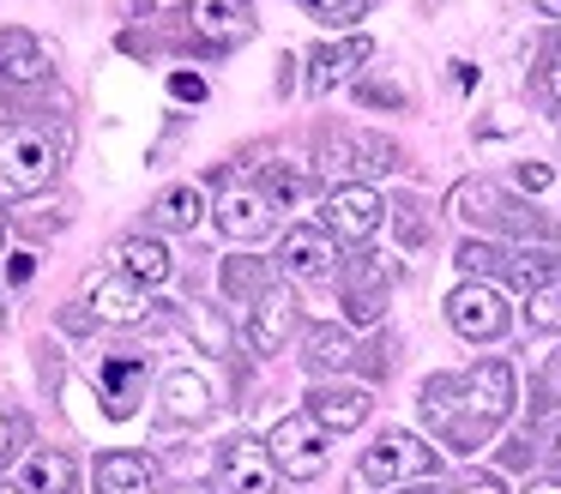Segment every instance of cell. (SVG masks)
Listing matches in <instances>:
<instances>
[{
	"label": "cell",
	"instance_id": "36",
	"mask_svg": "<svg viewBox=\"0 0 561 494\" xmlns=\"http://www.w3.org/2000/svg\"><path fill=\"white\" fill-rule=\"evenodd\" d=\"M363 157H368V169H375V175H380V169H399L404 163L392 139H363Z\"/></svg>",
	"mask_w": 561,
	"mask_h": 494
},
{
	"label": "cell",
	"instance_id": "19",
	"mask_svg": "<svg viewBox=\"0 0 561 494\" xmlns=\"http://www.w3.org/2000/svg\"><path fill=\"white\" fill-rule=\"evenodd\" d=\"M43 72H49V55H43V43L31 31H0V84H37Z\"/></svg>",
	"mask_w": 561,
	"mask_h": 494
},
{
	"label": "cell",
	"instance_id": "10",
	"mask_svg": "<svg viewBox=\"0 0 561 494\" xmlns=\"http://www.w3.org/2000/svg\"><path fill=\"white\" fill-rule=\"evenodd\" d=\"M278 265L290 284H327L339 272V241L327 235V223H290V235L278 241Z\"/></svg>",
	"mask_w": 561,
	"mask_h": 494
},
{
	"label": "cell",
	"instance_id": "33",
	"mask_svg": "<svg viewBox=\"0 0 561 494\" xmlns=\"http://www.w3.org/2000/svg\"><path fill=\"white\" fill-rule=\"evenodd\" d=\"M392 223H399V235L411 241V248H423V235H428V223H423V205L416 199H404V205H392Z\"/></svg>",
	"mask_w": 561,
	"mask_h": 494
},
{
	"label": "cell",
	"instance_id": "20",
	"mask_svg": "<svg viewBox=\"0 0 561 494\" xmlns=\"http://www.w3.org/2000/svg\"><path fill=\"white\" fill-rule=\"evenodd\" d=\"M158 464L146 452H103L98 458V494H151Z\"/></svg>",
	"mask_w": 561,
	"mask_h": 494
},
{
	"label": "cell",
	"instance_id": "38",
	"mask_svg": "<svg viewBox=\"0 0 561 494\" xmlns=\"http://www.w3.org/2000/svg\"><path fill=\"white\" fill-rule=\"evenodd\" d=\"M453 494H507V489H501L495 476H471V482H459Z\"/></svg>",
	"mask_w": 561,
	"mask_h": 494
},
{
	"label": "cell",
	"instance_id": "30",
	"mask_svg": "<svg viewBox=\"0 0 561 494\" xmlns=\"http://www.w3.org/2000/svg\"><path fill=\"white\" fill-rule=\"evenodd\" d=\"M308 187H314V181H308V169H290V163H272L266 169V199L284 205V211H296V205L308 199Z\"/></svg>",
	"mask_w": 561,
	"mask_h": 494
},
{
	"label": "cell",
	"instance_id": "4",
	"mask_svg": "<svg viewBox=\"0 0 561 494\" xmlns=\"http://www.w3.org/2000/svg\"><path fill=\"white\" fill-rule=\"evenodd\" d=\"M356 476L375 482V489H411V482L440 476V452L411 428H387L368 440V452L356 458Z\"/></svg>",
	"mask_w": 561,
	"mask_h": 494
},
{
	"label": "cell",
	"instance_id": "23",
	"mask_svg": "<svg viewBox=\"0 0 561 494\" xmlns=\"http://www.w3.org/2000/svg\"><path fill=\"white\" fill-rule=\"evenodd\" d=\"M314 169H320V181H327V193L332 187H356V169H368L363 163V139H356V133H327Z\"/></svg>",
	"mask_w": 561,
	"mask_h": 494
},
{
	"label": "cell",
	"instance_id": "44",
	"mask_svg": "<svg viewBox=\"0 0 561 494\" xmlns=\"http://www.w3.org/2000/svg\"><path fill=\"white\" fill-rule=\"evenodd\" d=\"M170 494H218V489H206V482H175Z\"/></svg>",
	"mask_w": 561,
	"mask_h": 494
},
{
	"label": "cell",
	"instance_id": "8",
	"mask_svg": "<svg viewBox=\"0 0 561 494\" xmlns=\"http://www.w3.org/2000/svg\"><path fill=\"white\" fill-rule=\"evenodd\" d=\"M278 458L266 452V440H248V434H236V440H224L218 452V494H278Z\"/></svg>",
	"mask_w": 561,
	"mask_h": 494
},
{
	"label": "cell",
	"instance_id": "9",
	"mask_svg": "<svg viewBox=\"0 0 561 494\" xmlns=\"http://www.w3.org/2000/svg\"><path fill=\"white\" fill-rule=\"evenodd\" d=\"M320 223H327L332 241H356V248H363V241L387 223V199H380L375 187H363V181H356V187H332L327 205H320Z\"/></svg>",
	"mask_w": 561,
	"mask_h": 494
},
{
	"label": "cell",
	"instance_id": "28",
	"mask_svg": "<svg viewBox=\"0 0 561 494\" xmlns=\"http://www.w3.org/2000/svg\"><path fill=\"white\" fill-rule=\"evenodd\" d=\"M187 332L199 337V349H206V356H230V320H224L218 308H206V301H187Z\"/></svg>",
	"mask_w": 561,
	"mask_h": 494
},
{
	"label": "cell",
	"instance_id": "5",
	"mask_svg": "<svg viewBox=\"0 0 561 494\" xmlns=\"http://www.w3.org/2000/svg\"><path fill=\"white\" fill-rule=\"evenodd\" d=\"M392 260L387 253H351L344 260V277H339V296H344V325H380L387 313V296H392Z\"/></svg>",
	"mask_w": 561,
	"mask_h": 494
},
{
	"label": "cell",
	"instance_id": "49",
	"mask_svg": "<svg viewBox=\"0 0 561 494\" xmlns=\"http://www.w3.org/2000/svg\"><path fill=\"white\" fill-rule=\"evenodd\" d=\"M556 470H561V428H556Z\"/></svg>",
	"mask_w": 561,
	"mask_h": 494
},
{
	"label": "cell",
	"instance_id": "48",
	"mask_svg": "<svg viewBox=\"0 0 561 494\" xmlns=\"http://www.w3.org/2000/svg\"><path fill=\"white\" fill-rule=\"evenodd\" d=\"M0 494H25V489H19V482H0Z\"/></svg>",
	"mask_w": 561,
	"mask_h": 494
},
{
	"label": "cell",
	"instance_id": "47",
	"mask_svg": "<svg viewBox=\"0 0 561 494\" xmlns=\"http://www.w3.org/2000/svg\"><path fill=\"white\" fill-rule=\"evenodd\" d=\"M7 235H13V217L0 211V248H7Z\"/></svg>",
	"mask_w": 561,
	"mask_h": 494
},
{
	"label": "cell",
	"instance_id": "16",
	"mask_svg": "<svg viewBox=\"0 0 561 494\" xmlns=\"http://www.w3.org/2000/svg\"><path fill=\"white\" fill-rule=\"evenodd\" d=\"M146 356H110L98 368V386H103V410H110L115 422L122 416H134L139 410V398H146Z\"/></svg>",
	"mask_w": 561,
	"mask_h": 494
},
{
	"label": "cell",
	"instance_id": "24",
	"mask_svg": "<svg viewBox=\"0 0 561 494\" xmlns=\"http://www.w3.org/2000/svg\"><path fill=\"white\" fill-rule=\"evenodd\" d=\"M356 356H363V349H356V337L344 332V325H314V332H308V368L314 374H344V368H356Z\"/></svg>",
	"mask_w": 561,
	"mask_h": 494
},
{
	"label": "cell",
	"instance_id": "6",
	"mask_svg": "<svg viewBox=\"0 0 561 494\" xmlns=\"http://www.w3.org/2000/svg\"><path fill=\"white\" fill-rule=\"evenodd\" d=\"M327 440H332V434H327V428H320V422L302 410V416H278V422H272L266 452L278 458L284 476L314 482V476H327Z\"/></svg>",
	"mask_w": 561,
	"mask_h": 494
},
{
	"label": "cell",
	"instance_id": "39",
	"mask_svg": "<svg viewBox=\"0 0 561 494\" xmlns=\"http://www.w3.org/2000/svg\"><path fill=\"white\" fill-rule=\"evenodd\" d=\"M31 272H37V260H31V253H13V272L7 277H13V284H31Z\"/></svg>",
	"mask_w": 561,
	"mask_h": 494
},
{
	"label": "cell",
	"instance_id": "21",
	"mask_svg": "<svg viewBox=\"0 0 561 494\" xmlns=\"http://www.w3.org/2000/svg\"><path fill=\"white\" fill-rule=\"evenodd\" d=\"M79 464L67 452H25L19 458V489L25 494H73Z\"/></svg>",
	"mask_w": 561,
	"mask_h": 494
},
{
	"label": "cell",
	"instance_id": "1",
	"mask_svg": "<svg viewBox=\"0 0 561 494\" xmlns=\"http://www.w3.org/2000/svg\"><path fill=\"white\" fill-rule=\"evenodd\" d=\"M423 416L453 452H471L513 416V368L501 356H483L465 374H435L423 380Z\"/></svg>",
	"mask_w": 561,
	"mask_h": 494
},
{
	"label": "cell",
	"instance_id": "14",
	"mask_svg": "<svg viewBox=\"0 0 561 494\" xmlns=\"http://www.w3.org/2000/svg\"><path fill=\"white\" fill-rule=\"evenodd\" d=\"M290 332H296V301H290V289H266V296L248 308V344H254L260 356H278V349L290 344Z\"/></svg>",
	"mask_w": 561,
	"mask_h": 494
},
{
	"label": "cell",
	"instance_id": "45",
	"mask_svg": "<svg viewBox=\"0 0 561 494\" xmlns=\"http://www.w3.org/2000/svg\"><path fill=\"white\" fill-rule=\"evenodd\" d=\"M537 12H543V19H561V0H537Z\"/></svg>",
	"mask_w": 561,
	"mask_h": 494
},
{
	"label": "cell",
	"instance_id": "27",
	"mask_svg": "<svg viewBox=\"0 0 561 494\" xmlns=\"http://www.w3.org/2000/svg\"><path fill=\"white\" fill-rule=\"evenodd\" d=\"M513 289H525V296H537V289H556L561 284V253L556 248H519L507 265Z\"/></svg>",
	"mask_w": 561,
	"mask_h": 494
},
{
	"label": "cell",
	"instance_id": "34",
	"mask_svg": "<svg viewBox=\"0 0 561 494\" xmlns=\"http://www.w3.org/2000/svg\"><path fill=\"white\" fill-rule=\"evenodd\" d=\"M356 96H363V103H380V108H404V91H399V84H387V79H363V84H356Z\"/></svg>",
	"mask_w": 561,
	"mask_h": 494
},
{
	"label": "cell",
	"instance_id": "35",
	"mask_svg": "<svg viewBox=\"0 0 561 494\" xmlns=\"http://www.w3.org/2000/svg\"><path fill=\"white\" fill-rule=\"evenodd\" d=\"M543 91L561 108V36H549V48H543Z\"/></svg>",
	"mask_w": 561,
	"mask_h": 494
},
{
	"label": "cell",
	"instance_id": "42",
	"mask_svg": "<svg viewBox=\"0 0 561 494\" xmlns=\"http://www.w3.org/2000/svg\"><path fill=\"white\" fill-rule=\"evenodd\" d=\"M519 181H525V187H549V169H543V163H525Z\"/></svg>",
	"mask_w": 561,
	"mask_h": 494
},
{
	"label": "cell",
	"instance_id": "41",
	"mask_svg": "<svg viewBox=\"0 0 561 494\" xmlns=\"http://www.w3.org/2000/svg\"><path fill=\"white\" fill-rule=\"evenodd\" d=\"M501 464H531V446H525V440H507V452H501Z\"/></svg>",
	"mask_w": 561,
	"mask_h": 494
},
{
	"label": "cell",
	"instance_id": "3",
	"mask_svg": "<svg viewBox=\"0 0 561 494\" xmlns=\"http://www.w3.org/2000/svg\"><path fill=\"white\" fill-rule=\"evenodd\" d=\"M67 157V133L49 127H25V120H7L0 127V199H31L55 181Z\"/></svg>",
	"mask_w": 561,
	"mask_h": 494
},
{
	"label": "cell",
	"instance_id": "29",
	"mask_svg": "<svg viewBox=\"0 0 561 494\" xmlns=\"http://www.w3.org/2000/svg\"><path fill=\"white\" fill-rule=\"evenodd\" d=\"M266 289H272V277L260 260H224V296L230 301H248V308H254Z\"/></svg>",
	"mask_w": 561,
	"mask_h": 494
},
{
	"label": "cell",
	"instance_id": "13",
	"mask_svg": "<svg viewBox=\"0 0 561 494\" xmlns=\"http://www.w3.org/2000/svg\"><path fill=\"white\" fill-rule=\"evenodd\" d=\"M206 187H194V181H182V187H163L158 199H151V211H146V223H151V235H194L199 223H206Z\"/></svg>",
	"mask_w": 561,
	"mask_h": 494
},
{
	"label": "cell",
	"instance_id": "32",
	"mask_svg": "<svg viewBox=\"0 0 561 494\" xmlns=\"http://www.w3.org/2000/svg\"><path fill=\"white\" fill-rule=\"evenodd\" d=\"M368 0H308V12H314L320 24H339V31H351L356 19H363Z\"/></svg>",
	"mask_w": 561,
	"mask_h": 494
},
{
	"label": "cell",
	"instance_id": "25",
	"mask_svg": "<svg viewBox=\"0 0 561 494\" xmlns=\"http://www.w3.org/2000/svg\"><path fill=\"white\" fill-rule=\"evenodd\" d=\"M163 410H170L175 422H206L211 416V386L199 380L194 368H175L170 380H163Z\"/></svg>",
	"mask_w": 561,
	"mask_h": 494
},
{
	"label": "cell",
	"instance_id": "22",
	"mask_svg": "<svg viewBox=\"0 0 561 494\" xmlns=\"http://www.w3.org/2000/svg\"><path fill=\"white\" fill-rule=\"evenodd\" d=\"M368 55H375V43H368V36H344V43L314 48V72H308V84H314V91H332V84L351 79Z\"/></svg>",
	"mask_w": 561,
	"mask_h": 494
},
{
	"label": "cell",
	"instance_id": "2",
	"mask_svg": "<svg viewBox=\"0 0 561 494\" xmlns=\"http://www.w3.org/2000/svg\"><path fill=\"white\" fill-rule=\"evenodd\" d=\"M447 211L453 217H465L471 229H489V235H525V241H537V248H549L556 241V223H549L543 211H531L525 199H513L507 187H495V181H483V175H465L459 187L447 193Z\"/></svg>",
	"mask_w": 561,
	"mask_h": 494
},
{
	"label": "cell",
	"instance_id": "17",
	"mask_svg": "<svg viewBox=\"0 0 561 494\" xmlns=\"http://www.w3.org/2000/svg\"><path fill=\"white\" fill-rule=\"evenodd\" d=\"M272 211H278V205L266 199V187H230L218 199V223H224V235H236V241H260L272 229Z\"/></svg>",
	"mask_w": 561,
	"mask_h": 494
},
{
	"label": "cell",
	"instance_id": "37",
	"mask_svg": "<svg viewBox=\"0 0 561 494\" xmlns=\"http://www.w3.org/2000/svg\"><path fill=\"white\" fill-rule=\"evenodd\" d=\"M170 91L182 96V103H206V79H199V72H170Z\"/></svg>",
	"mask_w": 561,
	"mask_h": 494
},
{
	"label": "cell",
	"instance_id": "43",
	"mask_svg": "<svg viewBox=\"0 0 561 494\" xmlns=\"http://www.w3.org/2000/svg\"><path fill=\"white\" fill-rule=\"evenodd\" d=\"M13 452V416H7V410H0V458Z\"/></svg>",
	"mask_w": 561,
	"mask_h": 494
},
{
	"label": "cell",
	"instance_id": "46",
	"mask_svg": "<svg viewBox=\"0 0 561 494\" xmlns=\"http://www.w3.org/2000/svg\"><path fill=\"white\" fill-rule=\"evenodd\" d=\"M392 494H440V489H428V482H411V489H392Z\"/></svg>",
	"mask_w": 561,
	"mask_h": 494
},
{
	"label": "cell",
	"instance_id": "7",
	"mask_svg": "<svg viewBox=\"0 0 561 494\" xmlns=\"http://www.w3.org/2000/svg\"><path fill=\"white\" fill-rule=\"evenodd\" d=\"M447 325L465 344H495L513 325V308L495 284H459V289H447Z\"/></svg>",
	"mask_w": 561,
	"mask_h": 494
},
{
	"label": "cell",
	"instance_id": "40",
	"mask_svg": "<svg viewBox=\"0 0 561 494\" xmlns=\"http://www.w3.org/2000/svg\"><path fill=\"white\" fill-rule=\"evenodd\" d=\"M519 494H561V476H531Z\"/></svg>",
	"mask_w": 561,
	"mask_h": 494
},
{
	"label": "cell",
	"instance_id": "18",
	"mask_svg": "<svg viewBox=\"0 0 561 494\" xmlns=\"http://www.w3.org/2000/svg\"><path fill=\"white\" fill-rule=\"evenodd\" d=\"M115 272H127L146 289H158V284H170L175 260H170V248H163L158 235H127L122 248H115Z\"/></svg>",
	"mask_w": 561,
	"mask_h": 494
},
{
	"label": "cell",
	"instance_id": "26",
	"mask_svg": "<svg viewBox=\"0 0 561 494\" xmlns=\"http://www.w3.org/2000/svg\"><path fill=\"white\" fill-rule=\"evenodd\" d=\"M453 265L465 272V284H489V277H507L513 253L501 248L495 235H471V241H459V253H453Z\"/></svg>",
	"mask_w": 561,
	"mask_h": 494
},
{
	"label": "cell",
	"instance_id": "12",
	"mask_svg": "<svg viewBox=\"0 0 561 494\" xmlns=\"http://www.w3.org/2000/svg\"><path fill=\"white\" fill-rule=\"evenodd\" d=\"M302 404H308V416H314L327 434H351V428H363V422H368L375 398H368V386H314Z\"/></svg>",
	"mask_w": 561,
	"mask_h": 494
},
{
	"label": "cell",
	"instance_id": "15",
	"mask_svg": "<svg viewBox=\"0 0 561 494\" xmlns=\"http://www.w3.org/2000/svg\"><path fill=\"white\" fill-rule=\"evenodd\" d=\"M194 36H206L211 48H230L254 36V7L248 0H194Z\"/></svg>",
	"mask_w": 561,
	"mask_h": 494
},
{
	"label": "cell",
	"instance_id": "11",
	"mask_svg": "<svg viewBox=\"0 0 561 494\" xmlns=\"http://www.w3.org/2000/svg\"><path fill=\"white\" fill-rule=\"evenodd\" d=\"M85 301H91V313H98L103 325H139V320L151 313L146 284H134L127 272H103V277H91Z\"/></svg>",
	"mask_w": 561,
	"mask_h": 494
},
{
	"label": "cell",
	"instance_id": "31",
	"mask_svg": "<svg viewBox=\"0 0 561 494\" xmlns=\"http://www.w3.org/2000/svg\"><path fill=\"white\" fill-rule=\"evenodd\" d=\"M525 325H531V332H561V284L525 296Z\"/></svg>",
	"mask_w": 561,
	"mask_h": 494
}]
</instances>
